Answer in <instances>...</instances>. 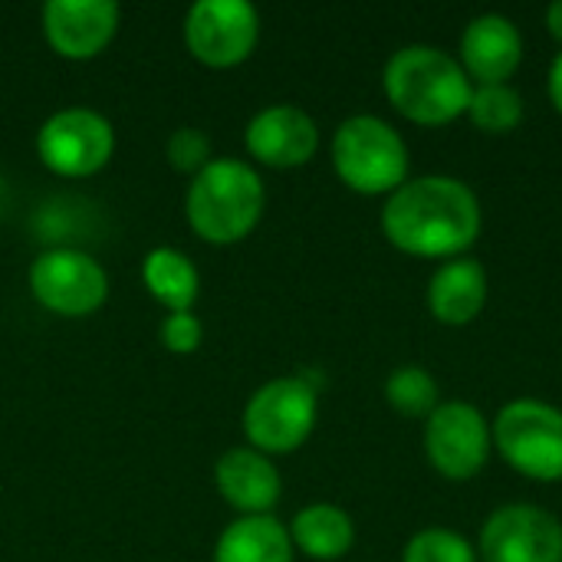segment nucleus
<instances>
[{
  "label": "nucleus",
  "instance_id": "nucleus-1",
  "mask_svg": "<svg viewBox=\"0 0 562 562\" xmlns=\"http://www.w3.org/2000/svg\"><path fill=\"white\" fill-rule=\"evenodd\" d=\"M382 231L405 254L461 257L481 234V201L461 178L422 175L389 194Z\"/></svg>",
  "mask_w": 562,
  "mask_h": 562
},
{
  "label": "nucleus",
  "instance_id": "nucleus-2",
  "mask_svg": "<svg viewBox=\"0 0 562 562\" xmlns=\"http://www.w3.org/2000/svg\"><path fill=\"white\" fill-rule=\"evenodd\" d=\"M382 86L392 105L422 125H441L468 112L474 79L461 59L431 43L395 49L382 69Z\"/></svg>",
  "mask_w": 562,
  "mask_h": 562
},
{
  "label": "nucleus",
  "instance_id": "nucleus-3",
  "mask_svg": "<svg viewBox=\"0 0 562 562\" xmlns=\"http://www.w3.org/2000/svg\"><path fill=\"white\" fill-rule=\"evenodd\" d=\"M263 178L240 158H214L191 178L184 194V217L191 231L214 247H231L250 237L263 217Z\"/></svg>",
  "mask_w": 562,
  "mask_h": 562
},
{
  "label": "nucleus",
  "instance_id": "nucleus-4",
  "mask_svg": "<svg viewBox=\"0 0 562 562\" xmlns=\"http://www.w3.org/2000/svg\"><path fill=\"white\" fill-rule=\"evenodd\" d=\"M336 175L359 194H392L408 175V145L379 115H349L333 135Z\"/></svg>",
  "mask_w": 562,
  "mask_h": 562
},
{
  "label": "nucleus",
  "instance_id": "nucleus-5",
  "mask_svg": "<svg viewBox=\"0 0 562 562\" xmlns=\"http://www.w3.org/2000/svg\"><path fill=\"white\" fill-rule=\"evenodd\" d=\"M319 398L303 375H280L263 382L244 405V435L250 448L273 454L296 451L316 428Z\"/></svg>",
  "mask_w": 562,
  "mask_h": 562
},
{
  "label": "nucleus",
  "instance_id": "nucleus-6",
  "mask_svg": "<svg viewBox=\"0 0 562 562\" xmlns=\"http://www.w3.org/2000/svg\"><path fill=\"white\" fill-rule=\"evenodd\" d=\"M497 451L520 474L537 481L562 477V412L540 398L507 402L491 425Z\"/></svg>",
  "mask_w": 562,
  "mask_h": 562
},
{
  "label": "nucleus",
  "instance_id": "nucleus-7",
  "mask_svg": "<svg viewBox=\"0 0 562 562\" xmlns=\"http://www.w3.org/2000/svg\"><path fill=\"white\" fill-rule=\"evenodd\" d=\"M112 122L86 105L53 112L36 132V158L46 171L59 178H92L112 161Z\"/></svg>",
  "mask_w": 562,
  "mask_h": 562
},
{
  "label": "nucleus",
  "instance_id": "nucleus-8",
  "mask_svg": "<svg viewBox=\"0 0 562 562\" xmlns=\"http://www.w3.org/2000/svg\"><path fill=\"white\" fill-rule=\"evenodd\" d=\"M30 293L33 300L63 319H82L105 306L109 300V273L95 257L76 247L43 250L30 263Z\"/></svg>",
  "mask_w": 562,
  "mask_h": 562
},
{
  "label": "nucleus",
  "instance_id": "nucleus-9",
  "mask_svg": "<svg viewBox=\"0 0 562 562\" xmlns=\"http://www.w3.org/2000/svg\"><path fill=\"white\" fill-rule=\"evenodd\" d=\"M184 46L207 69H234L260 40V13L247 0H198L184 13Z\"/></svg>",
  "mask_w": 562,
  "mask_h": 562
},
{
  "label": "nucleus",
  "instance_id": "nucleus-10",
  "mask_svg": "<svg viewBox=\"0 0 562 562\" xmlns=\"http://www.w3.org/2000/svg\"><path fill=\"white\" fill-rule=\"evenodd\" d=\"M491 445V425L471 402H441L425 418V451L445 477H474L487 464Z\"/></svg>",
  "mask_w": 562,
  "mask_h": 562
},
{
  "label": "nucleus",
  "instance_id": "nucleus-11",
  "mask_svg": "<svg viewBox=\"0 0 562 562\" xmlns=\"http://www.w3.org/2000/svg\"><path fill=\"white\" fill-rule=\"evenodd\" d=\"M484 562H562V524L543 507L507 504L481 527Z\"/></svg>",
  "mask_w": 562,
  "mask_h": 562
},
{
  "label": "nucleus",
  "instance_id": "nucleus-12",
  "mask_svg": "<svg viewBox=\"0 0 562 562\" xmlns=\"http://www.w3.org/2000/svg\"><path fill=\"white\" fill-rule=\"evenodd\" d=\"M119 23L122 10L115 0H46L40 10L46 46L69 63H86L105 53Z\"/></svg>",
  "mask_w": 562,
  "mask_h": 562
},
{
  "label": "nucleus",
  "instance_id": "nucleus-13",
  "mask_svg": "<svg viewBox=\"0 0 562 562\" xmlns=\"http://www.w3.org/2000/svg\"><path fill=\"white\" fill-rule=\"evenodd\" d=\"M247 155L267 168H300L319 148V125L316 119L290 102H277L260 109L244 128Z\"/></svg>",
  "mask_w": 562,
  "mask_h": 562
},
{
  "label": "nucleus",
  "instance_id": "nucleus-14",
  "mask_svg": "<svg viewBox=\"0 0 562 562\" xmlns=\"http://www.w3.org/2000/svg\"><path fill=\"white\" fill-rule=\"evenodd\" d=\"M214 487L224 497L227 507H234L240 517H267L280 504L283 481L273 464L257 448H231L214 464Z\"/></svg>",
  "mask_w": 562,
  "mask_h": 562
},
{
  "label": "nucleus",
  "instance_id": "nucleus-15",
  "mask_svg": "<svg viewBox=\"0 0 562 562\" xmlns=\"http://www.w3.org/2000/svg\"><path fill=\"white\" fill-rule=\"evenodd\" d=\"M524 59V33L504 13H477L461 33V66L477 82H507Z\"/></svg>",
  "mask_w": 562,
  "mask_h": 562
},
{
  "label": "nucleus",
  "instance_id": "nucleus-16",
  "mask_svg": "<svg viewBox=\"0 0 562 562\" xmlns=\"http://www.w3.org/2000/svg\"><path fill=\"white\" fill-rule=\"evenodd\" d=\"M487 303V270L474 257H451L428 280V310L451 326L471 323Z\"/></svg>",
  "mask_w": 562,
  "mask_h": 562
},
{
  "label": "nucleus",
  "instance_id": "nucleus-17",
  "mask_svg": "<svg viewBox=\"0 0 562 562\" xmlns=\"http://www.w3.org/2000/svg\"><path fill=\"white\" fill-rule=\"evenodd\" d=\"M290 530L273 517H237L224 527L214 547V562H293Z\"/></svg>",
  "mask_w": 562,
  "mask_h": 562
},
{
  "label": "nucleus",
  "instance_id": "nucleus-18",
  "mask_svg": "<svg viewBox=\"0 0 562 562\" xmlns=\"http://www.w3.org/2000/svg\"><path fill=\"white\" fill-rule=\"evenodd\" d=\"M286 530H290L293 550L306 553L310 560H342L356 543V524L336 504L303 507Z\"/></svg>",
  "mask_w": 562,
  "mask_h": 562
},
{
  "label": "nucleus",
  "instance_id": "nucleus-19",
  "mask_svg": "<svg viewBox=\"0 0 562 562\" xmlns=\"http://www.w3.org/2000/svg\"><path fill=\"white\" fill-rule=\"evenodd\" d=\"M142 283L155 303L168 313H188L201 293V273L194 260L175 247H155L142 260Z\"/></svg>",
  "mask_w": 562,
  "mask_h": 562
},
{
  "label": "nucleus",
  "instance_id": "nucleus-20",
  "mask_svg": "<svg viewBox=\"0 0 562 562\" xmlns=\"http://www.w3.org/2000/svg\"><path fill=\"white\" fill-rule=\"evenodd\" d=\"M468 115L484 132H510L524 119V95L510 82H474Z\"/></svg>",
  "mask_w": 562,
  "mask_h": 562
},
{
  "label": "nucleus",
  "instance_id": "nucleus-21",
  "mask_svg": "<svg viewBox=\"0 0 562 562\" xmlns=\"http://www.w3.org/2000/svg\"><path fill=\"white\" fill-rule=\"evenodd\" d=\"M385 398L392 402V408H398L408 418H428L441 405V392H438L435 375L415 362L398 366L385 379Z\"/></svg>",
  "mask_w": 562,
  "mask_h": 562
},
{
  "label": "nucleus",
  "instance_id": "nucleus-22",
  "mask_svg": "<svg viewBox=\"0 0 562 562\" xmlns=\"http://www.w3.org/2000/svg\"><path fill=\"white\" fill-rule=\"evenodd\" d=\"M402 562H477V550L448 527H425L405 543Z\"/></svg>",
  "mask_w": 562,
  "mask_h": 562
},
{
  "label": "nucleus",
  "instance_id": "nucleus-23",
  "mask_svg": "<svg viewBox=\"0 0 562 562\" xmlns=\"http://www.w3.org/2000/svg\"><path fill=\"white\" fill-rule=\"evenodd\" d=\"M165 158H168V165L178 175H191L194 178L198 171H204L214 161V148H211V138L204 135V128L181 125V128H175L168 135Z\"/></svg>",
  "mask_w": 562,
  "mask_h": 562
},
{
  "label": "nucleus",
  "instance_id": "nucleus-24",
  "mask_svg": "<svg viewBox=\"0 0 562 562\" xmlns=\"http://www.w3.org/2000/svg\"><path fill=\"white\" fill-rule=\"evenodd\" d=\"M158 339L171 356H191L201 349L204 342V323L194 316V310L188 313H168L158 326Z\"/></svg>",
  "mask_w": 562,
  "mask_h": 562
},
{
  "label": "nucleus",
  "instance_id": "nucleus-25",
  "mask_svg": "<svg viewBox=\"0 0 562 562\" xmlns=\"http://www.w3.org/2000/svg\"><path fill=\"white\" fill-rule=\"evenodd\" d=\"M550 99H553V105L562 112V49L553 56V63H550Z\"/></svg>",
  "mask_w": 562,
  "mask_h": 562
},
{
  "label": "nucleus",
  "instance_id": "nucleus-26",
  "mask_svg": "<svg viewBox=\"0 0 562 562\" xmlns=\"http://www.w3.org/2000/svg\"><path fill=\"white\" fill-rule=\"evenodd\" d=\"M547 26H550V33L562 43V0H553L547 7Z\"/></svg>",
  "mask_w": 562,
  "mask_h": 562
}]
</instances>
